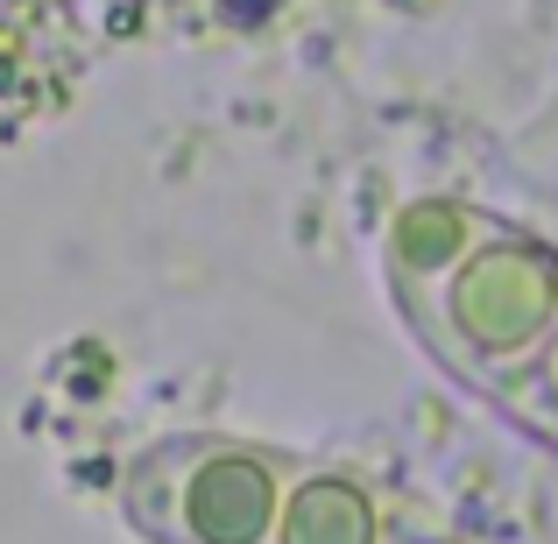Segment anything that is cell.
Listing matches in <instances>:
<instances>
[{
  "label": "cell",
  "mask_w": 558,
  "mask_h": 544,
  "mask_svg": "<svg viewBox=\"0 0 558 544\" xmlns=\"http://www.w3.org/2000/svg\"><path fill=\"white\" fill-rule=\"evenodd\" d=\"M389 283L438 367L495 396L558 333V255L466 205H417L389 241Z\"/></svg>",
  "instance_id": "1"
},
{
  "label": "cell",
  "mask_w": 558,
  "mask_h": 544,
  "mask_svg": "<svg viewBox=\"0 0 558 544\" xmlns=\"http://www.w3.org/2000/svg\"><path fill=\"white\" fill-rule=\"evenodd\" d=\"M290 467L241 438H163L121 474V517L142 544H269Z\"/></svg>",
  "instance_id": "2"
},
{
  "label": "cell",
  "mask_w": 558,
  "mask_h": 544,
  "mask_svg": "<svg viewBox=\"0 0 558 544\" xmlns=\"http://www.w3.org/2000/svg\"><path fill=\"white\" fill-rule=\"evenodd\" d=\"M269 544H396L375 488L347 467H290Z\"/></svg>",
  "instance_id": "3"
},
{
  "label": "cell",
  "mask_w": 558,
  "mask_h": 544,
  "mask_svg": "<svg viewBox=\"0 0 558 544\" xmlns=\"http://www.w3.org/2000/svg\"><path fill=\"white\" fill-rule=\"evenodd\" d=\"M495 403H502L517 424H531L545 446H558V333L545 340V354L523 367V375H509L502 389H495Z\"/></svg>",
  "instance_id": "4"
}]
</instances>
